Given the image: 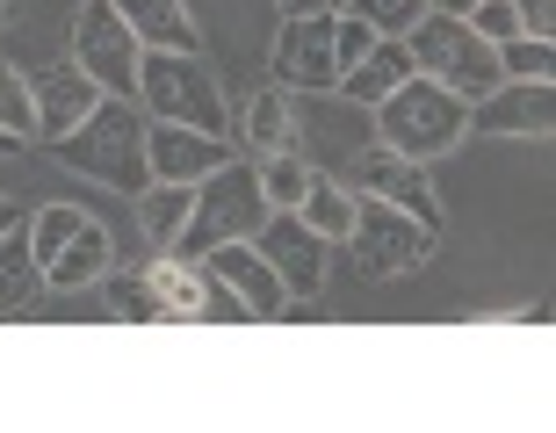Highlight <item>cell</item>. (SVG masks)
Returning a JSON list of instances; mask_svg holds the SVG:
<instances>
[{
  "label": "cell",
  "instance_id": "23",
  "mask_svg": "<svg viewBox=\"0 0 556 433\" xmlns=\"http://www.w3.org/2000/svg\"><path fill=\"white\" fill-rule=\"evenodd\" d=\"M296 217H304L326 246H340V239H348V225H354V188H340V181H326V174H318V181H311V195L296 203Z\"/></svg>",
  "mask_w": 556,
  "mask_h": 433
},
{
  "label": "cell",
  "instance_id": "17",
  "mask_svg": "<svg viewBox=\"0 0 556 433\" xmlns=\"http://www.w3.org/2000/svg\"><path fill=\"white\" fill-rule=\"evenodd\" d=\"M109 282V231L87 217L73 239H65L59 260H43V289H59V296H73V289H94Z\"/></svg>",
  "mask_w": 556,
  "mask_h": 433
},
{
  "label": "cell",
  "instance_id": "27",
  "mask_svg": "<svg viewBox=\"0 0 556 433\" xmlns=\"http://www.w3.org/2000/svg\"><path fill=\"white\" fill-rule=\"evenodd\" d=\"M354 15L369 22L376 37H405V29H413L419 15H427V0H348Z\"/></svg>",
  "mask_w": 556,
  "mask_h": 433
},
{
  "label": "cell",
  "instance_id": "19",
  "mask_svg": "<svg viewBox=\"0 0 556 433\" xmlns=\"http://www.w3.org/2000/svg\"><path fill=\"white\" fill-rule=\"evenodd\" d=\"M37 296H43V268H37V253H29V217H22L15 231H0V318H15Z\"/></svg>",
  "mask_w": 556,
  "mask_h": 433
},
{
  "label": "cell",
  "instance_id": "21",
  "mask_svg": "<svg viewBox=\"0 0 556 433\" xmlns=\"http://www.w3.org/2000/svg\"><path fill=\"white\" fill-rule=\"evenodd\" d=\"M247 152L253 160H268L282 144H296V109H289V87H268V94H253L247 102Z\"/></svg>",
  "mask_w": 556,
  "mask_h": 433
},
{
  "label": "cell",
  "instance_id": "24",
  "mask_svg": "<svg viewBox=\"0 0 556 433\" xmlns=\"http://www.w3.org/2000/svg\"><path fill=\"white\" fill-rule=\"evenodd\" d=\"M87 225V209H73V203H43L37 217H29V253H37V268L43 260H59L65 253V239Z\"/></svg>",
  "mask_w": 556,
  "mask_h": 433
},
{
  "label": "cell",
  "instance_id": "38",
  "mask_svg": "<svg viewBox=\"0 0 556 433\" xmlns=\"http://www.w3.org/2000/svg\"><path fill=\"white\" fill-rule=\"evenodd\" d=\"M0 22H8V0H0Z\"/></svg>",
  "mask_w": 556,
  "mask_h": 433
},
{
  "label": "cell",
  "instance_id": "1",
  "mask_svg": "<svg viewBox=\"0 0 556 433\" xmlns=\"http://www.w3.org/2000/svg\"><path fill=\"white\" fill-rule=\"evenodd\" d=\"M59 166H73L80 181L109 188V195H130L138 203L144 188H152V160H144V109L130 94H102L94 116L80 130H65L59 144Z\"/></svg>",
  "mask_w": 556,
  "mask_h": 433
},
{
  "label": "cell",
  "instance_id": "4",
  "mask_svg": "<svg viewBox=\"0 0 556 433\" xmlns=\"http://www.w3.org/2000/svg\"><path fill=\"white\" fill-rule=\"evenodd\" d=\"M261 225H268L261 174H253V160H239V152H231L217 174H203V181H195V203H188V225H181V239H174V253H181V260H203L210 246L253 239Z\"/></svg>",
  "mask_w": 556,
  "mask_h": 433
},
{
  "label": "cell",
  "instance_id": "12",
  "mask_svg": "<svg viewBox=\"0 0 556 433\" xmlns=\"http://www.w3.org/2000/svg\"><path fill=\"white\" fill-rule=\"evenodd\" d=\"M203 268L217 275V282L239 296V304L253 310V318H296V304H289V289H282V275L261 260V246L253 239H231V246H210L203 253Z\"/></svg>",
  "mask_w": 556,
  "mask_h": 433
},
{
  "label": "cell",
  "instance_id": "35",
  "mask_svg": "<svg viewBox=\"0 0 556 433\" xmlns=\"http://www.w3.org/2000/svg\"><path fill=\"white\" fill-rule=\"evenodd\" d=\"M15 225H22V209H15V203H0V231H15Z\"/></svg>",
  "mask_w": 556,
  "mask_h": 433
},
{
  "label": "cell",
  "instance_id": "37",
  "mask_svg": "<svg viewBox=\"0 0 556 433\" xmlns=\"http://www.w3.org/2000/svg\"><path fill=\"white\" fill-rule=\"evenodd\" d=\"M340 8H348V0H326V15H340Z\"/></svg>",
  "mask_w": 556,
  "mask_h": 433
},
{
  "label": "cell",
  "instance_id": "16",
  "mask_svg": "<svg viewBox=\"0 0 556 433\" xmlns=\"http://www.w3.org/2000/svg\"><path fill=\"white\" fill-rule=\"evenodd\" d=\"M397 80H413V51H405V37H376V51L362 65H348V73L332 80V94L354 102V109H376Z\"/></svg>",
  "mask_w": 556,
  "mask_h": 433
},
{
  "label": "cell",
  "instance_id": "29",
  "mask_svg": "<svg viewBox=\"0 0 556 433\" xmlns=\"http://www.w3.org/2000/svg\"><path fill=\"white\" fill-rule=\"evenodd\" d=\"M195 318H210V326H253V310L239 304V296H231L210 268H203V304H195Z\"/></svg>",
  "mask_w": 556,
  "mask_h": 433
},
{
  "label": "cell",
  "instance_id": "3",
  "mask_svg": "<svg viewBox=\"0 0 556 433\" xmlns=\"http://www.w3.org/2000/svg\"><path fill=\"white\" fill-rule=\"evenodd\" d=\"M138 109L152 124H188L210 138H231V109L203 51H144L138 59Z\"/></svg>",
  "mask_w": 556,
  "mask_h": 433
},
{
  "label": "cell",
  "instance_id": "28",
  "mask_svg": "<svg viewBox=\"0 0 556 433\" xmlns=\"http://www.w3.org/2000/svg\"><path fill=\"white\" fill-rule=\"evenodd\" d=\"M369 51H376V29L354 15V8H340V15H332V65L348 73V65H362Z\"/></svg>",
  "mask_w": 556,
  "mask_h": 433
},
{
  "label": "cell",
  "instance_id": "9",
  "mask_svg": "<svg viewBox=\"0 0 556 433\" xmlns=\"http://www.w3.org/2000/svg\"><path fill=\"white\" fill-rule=\"evenodd\" d=\"M253 246H261V260L282 275L289 304H304V296L326 289V239H318L296 209H268V225L253 231Z\"/></svg>",
  "mask_w": 556,
  "mask_h": 433
},
{
  "label": "cell",
  "instance_id": "34",
  "mask_svg": "<svg viewBox=\"0 0 556 433\" xmlns=\"http://www.w3.org/2000/svg\"><path fill=\"white\" fill-rule=\"evenodd\" d=\"M427 8H441V15H470L477 0H427Z\"/></svg>",
  "mask_w": 556,
  "mask_h": 433
},
{
  "label": "cell",
  "instance_id": "5",
  "mask_svg": "<svg viewBox=\"0 0 556 433\" xmlns=\"http://www.w3.org/2000/svg\"><path fill=\"white\" fill-rule=\"evenodd\" d=\"M405 51H413V73H427V80H441L448 94H463V102H484L506 73H498V43H484L463 15H441V8H427V15L405 29Z\"/></svg>",
  "mask_w": 556,
  "mask_h": 433
},
{
  "label": "cell",
  "instance_id": "14",
  "mask_svg": "<svg viewBox=\"0 0 556 433\" xmlns=\"http://www.w3.org/2000/svg\"><path fill=\"white\" fill-rule=\"evenodd\" d=\"M29 102H37V138L59 144L65 130H80L87 116H94L102 87H94V73H80L73 59H59V65H43L37 80H29Z\"/></svg>",
  "mask_w": 556,
  "mask_h": 433
},
{
  "label": "cell",
  "instance_id": "33",
  "mask_svg": "<svg viewBox=\"0 0 556 433\" xmlns=\"http://www.w3.org/2000/svg\"><path fill=\"white\" fill-rule=\"evenodd\" d=\"M282 15H326V0H275Z\"/></svg>",
  "mask_w": 556,
  "mask_h": 433
},
{
  "label": "cell",
  "instance_id": "11",
  "mask_svg": "<svg viewBox=\"0 0 556 433\" xmlns=\"http://www.w3.org/2000/svg\"><path fill=\"white\" fill-rule=\"evenodd\" d=\"M470 130H492V138H549L556 130V80H498L484 102H470Z\"/></svg>",
  "mask_w": 556,
  "mask_h": 433
},
{
  "label": "cell",
  "instance_id": "18",
  "mask_svg": "<svg viewBox=\"0 0 556 433\" xmlns=\"http://www.w3.org/2000/svg\"><path fill=\"white\" fill-rule=\"evenodd\" d=\"M144 289H152V318H188L195 326V304H203V268L181 260V253H160V260H144Z\"/></svg>",
  "mask_w": 556,
  "mask_h": 433
},
{
  "label": "cell",
  "instance_id": "2",
  "mask_svg": "<svg viewBox=\"0 0 556 433\" xmlns=\"http://www.w3.org/2000/svg\"><path fill=\"white\" fill-rule=\"evenodd\" d=\"M369 124H376V144H391V152L427 166V160H441V152H455V144L470 138V102L448 94L441 80H427V73H413V80H397L369 109Z\"/></svg>",
  "mask_w": 556,
  "mask_h": 433
},
{
  "label": "cell",
  "instance_id": "31",
  "mask_svg": "<svg viewBox=\"0 0 556 433\" xmlns=\"http://www.w3.org/2000/svg\"><path fill=\"white\" fill-rule=\"evenodd\" d=\"M109 304H116V318H152V289H144V275L109 282Z\"/></svg>",
  "mask_w": 556,
  "mask_h": 433
},
{
  "label": "cell",
  "instance_id": "10",
  "mask_svg": "<svg viewBox=\"0 0 556 433\" xmlns=\"http://www.w3.org/2000/svg\"><path fill=\"white\" fill-rule=\"evenodd\" d=\"M268 73L289 94H326V87L340 80V65H332V15H282Z\"/></svg>",
  "mask_w": 556,
  "mask_h": 433
},
{
  "label": "cell",
  "instance_id": "32",
  "mask_svg": "<svg viewBox=\"0 0 556 433\" xmlns=\"http://www.w3.org/2000/svg\"><path fill=\"white\" fill-rule=\"evenodd\" d=\"M520 15V37H549L556 43V0H514Z\"/></svg>",
  "mask_w": 556,
  "mask_h": 433
},
{
  "label": "cell",
  "instance_id": "8",
  "mask_svg": "<svg viewBox=\"0 0 556 433\" xmlns=\"http://www.w3.org/2000/svg\"><path fill=\"white\" fill-rule=\"evenodd\" d=\"M138 37L124 29V15H116V0H87L80 22H73V65L80 73H94V87L102 94H130L138 102Z\"/></svg>",
  "mask_w": 556,
  "mask_h": 433
},
{
  "label": "cell",
  "instance_id": "6",
  "mask_svg": "<svg viewBox=\"0 0 556 433\" xmlns=\"http://www.w3.org/2000/svg\"><path fill=\"white\" fill-rule=\"evenodd\" d=\"M441 231H427L419 217H405L397 203H383V195H354V225L340 246L354 253V268L369 275V282H391V275H413L427 268V253Z\"/></svg>",
  "mask_w": 556,
  "mask_h": 433
},
{
  "label": "cell",
  "instance_id": "13",
  "mask_svg": "<svg viewBox=\"0 0 556 433\" xmlns=\"http://www.w3.org/2000/svg\"><path fill=\"white\" fill-rule=\"evenodd\" d=\"M144 160H152V181L195 188L203 174H217L231 160V138H210V130H188V124H152L144 116Z\"/></svg>",
  "mask_w": 556,
  "mask_h": 433
},
{
  "label": "cell",
  "instance_id": "30",
  "mask_svg": "<svg viewBox=\"0 0 556 433\" xmlns=\"http://www.w3.org/2000/svg\"><path fill=\"white\" fill-rule=\"evenodd\" d=\"M477 29L484 43H506V37H520V15H514V0H477L470 15H463Z\"/></svg>",
  "mask_w": 556,
  "mask_h": 433
},
{
  "label": "cell",
  "instance_id": "15",
  "mask_svg": "<svg viewBox=\"0 0 556 433\" xmlns=\"http://www.w3.org/2000/svg\"><path fill=\"white\" fill-rule=\"evenodd\" d=\"M116 15L138 37V51H203L188 0H116Z\"/></svg>",
  "mask_w": 556,
  "mask_h": 433
},
{
  "label": "cell",
  "instance_id": "20",
  "mask_svg": "<svg viewBox=\"0 0 556 433\" xmlns=\"http://www.w3.org/2000/svg\"><path fill=\"white\" fill-rule=\"evenodd\" d=\"M253 174H261V195H268V209H296L326 166L311 160L304 144H282V152H268V160H253Z\"/></svg>",
  "mask_w": 556,
  "mask_h": 433
},
{
  "label": "cell",
  "instance_id": "7",
  "mask_svg": "<svg viewBox=\"0 0 556 433\" xmlns=\"http://www.w3.org/2000/svg\"><path fill=\"white\" fill-rule=\"evenodd\" d=\"M340 188H354V195H383V203H397L405 217H419L427 231H441L448 217H441V195H433L427 166L405 160V152H391V144H354L348 160H340Z\"/></svg>",
  "mask_w": 556,
  "mask_h": 433
},
{
  "label": "cell",
  "instance_id": "26",
  "mask_svg": "<svg viewBox=\"0 0 556 433\" xmlns=\"http://www.w3.org/2000/svg\"><path fill=\"white\" fill-rule=\"evenodd\" d=\"M0 130L8 138H37V102H29V80L0 59Z\"/></svg>",
  "mask_w": 556,
  "mask_h": 433
},
{
  "label": "cell",
  "instance_id": "36",
  "mask_svg": "<svg viewBox=\"0 0 556 433\" xmlns=\"http://www.w3.org/2000/svg\"><path fill=\"white\" fill-rule=\"evenodd\" d=\"M8 152H22V138H8V130H0V160H8Z\"/></svg>",
  "mask_w": 556,
  "mask_h": 433
},
{
  "label": "cell",
  "instance_id": "22",
  "mask_svg": "<svg viewBox=\"0 0 556 433\" xmlns=\"http://www.w3.org/2000/svg\"><path fill=\"white\" fill-rule=\"evenodd\" d=\"M188 203H195V188H181V181H152L138 195V225L160 253H174V239H181V225H188Z\"/></svg>",
  "mask_w": 556,
  "mask_h": 433
},
{
  "label": "cell",
  "instance_id": "25",
  "mask_svg": "<svg viewBox=\"0 0 556 433\" xmlns=\"http://www.w3.org/2000/svg\"><path fill=\"white\" fill-rule=\"evenodd\" d=\"M498 73L506 80H556V43L549 37H506L498 43Z\"/></svg>",
  "mask_w": 556,
  "mask_h": 433
}]
</instances>
